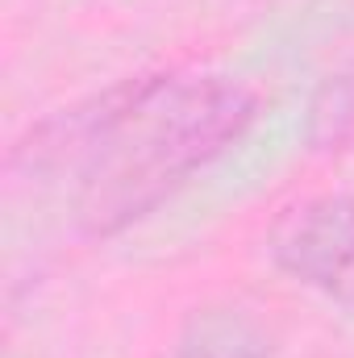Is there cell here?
Instances as JSON below:
<instances>
[{
  "label": "cell",
  "mask_w": 354,
  "mask_h": 358,
  "mask_svg": "<svg viewBox=\"0 0 354 358\" xmlns=\"http://www.w3.org/2000/svg\"><path fill=\"white\" fill-rule=\"evenodd\" d=\"M259 117V92L217 71H146L42 117L8 150L13 187L104 242L163 208Z\"/></svg>",
  "instance_id": "cell-1"
},
{
  "label": "cell",
  "mask_w": 354,
  "mask_h": 358,
  "mask_svg": "<svg viewBox=\"0 0 354 358\" xmlns=\"http://www.w3.org/2000/svg\"><path fill=\"white\" fill-rule=\"evenodd\" d=\"M267 259L292 283L354 313V196L321 192L283 204L267 229Z\"/></svg>",
  "instance_id": "cell-2"
},
{
  "label": "cell",
  "mask_w": 354,
  "mask_h": 358,
  "mask_svg": "<svg viewBox=\"0 0 354 358\" xmlns=\"http://www.w3.org/2000/svg\"><path fill=\"white\" fill-rule=\"evenodd\" d=\"M171 358H275L267 329L234 304H204L179 325Z\"/></svg>",
  "instance_id": "cell-3"
},
{
  "label": "cell",
  "mask_w": 354,
  "mask_h": 358,
  "mask_svg": "<svg viewBox=\"0 0 354 358\" xmlns=\"http://www.w3.org/2000/svg\"><path fill=\"white\" fill-rule=\"evenodd\" d=\"M304 134L317 150H342L346 142H354V59L317 88Z\"/></svg>",
  "instance_id": "cell-4"
}]
</instances>
